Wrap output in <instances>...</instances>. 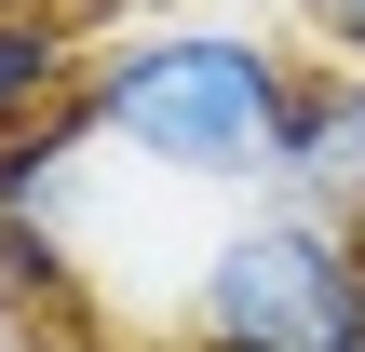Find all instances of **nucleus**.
<instances>
[{
	"label": "nucleus",
	"mask_w": 365,
	"mask_h": 352,
	"mask_svg": "<svg viewBox=\"0 0 365 352\" xmlns=\"http://www.w3.org/2000/svg\"><path fill=\"white\" fill-rule=\"evenodd\" d=\"M298 41L271 27H230V14H135V27H95V68H81V122L108 163L163 176V190H271V149H284V109H298Z\"/></svg>",
	"instance_id": "nucleus-1"
},
{
	"label": "nucleus",
	"mask_w": 365,
	"mask_h": 352,
	"mask_svg": "<svg viewBox=\"0 0 365 352\" xmlns=\"http://www.w3.org/2000/svg\"><path fill=\"white\" fill-rule=\"evenodd\" d=\"M176 352H365V231L244 190L176 285Z\"/></svg>",
	"instance_id": "nucleus-2"
},
{
	"label": "nucleus",
	"mask_w": 365,
	"mask_h": 352,
	"mask_svg": "<svg viewBox=\"0 0 365 352\" xmlns=\"http://www.w3.org/2000/svg\"><path fill=\"white\" fill-rule=\"evenodd\" d=\"M271 190L312 203V217H352V231H365V54H312V68H298V109H284Z\"/></svg>",
	"instance_id": "nucleus-3"
},
{
	"label": "nucleus",
	"mask_w": 365,
	"mask_h": 352,
	"mask_svg": "<svg viewBox=\"0 0 365 352\" xmlns=\"http://www.w3.org/2000/svg\"><path fill=\"white\" fill-rule=\"evenodd\" d=\"M81 68H95V14H81V0L0 14V136H14V122H54V109H81Z\"/></svg>",
	"instance_id": "nucleus-4"
},
{
	"label": "nucleus",
	"mask_w": 365,
	"mask_h": 352,
	"mask_svg": "<svg viewBox=\"0 0 365 352\" xmlns=\"http://www.w3.org/2000/svg\"><path fill=\"white\" fill-rule=\"evenodd\" d=\"M0 326H81V244H54V231H14L0 217Z\"/></svg>",
	"instance_id": "nucleus-5"
},
{
	"label": "nucleus",
	"mask_w": 365,
	"mask_h": 352,
	"mask_svg": "<svg viewBox=\"0 0 365 352\" xmlns=\"http://www.w3.org/2000/svg\"><path fill=\"white\" fill-rule=\"evenodd\" d=\"M312 54H365V0H284Z\"/></svg>",
	"instance_id": "nucleus-6"
},
{
	"label": "nucleus",
	"mask_w": 365,
	"mask_h": 352,
	"mask_svg": "<svg viewBox=\"0 0 365 352\" xmlns=\"http://www.w3.org/2000/svg\"><path fill=\"white\" fill-rule=\"evenodd\" d=\"M95 27H135V14H190V0H81Z\"/></svg>",
	"instance_id": "nucleus-7"
},
{
	"label": "nucleus",
	"mask_w": 365,
	"mask_h": 352,
	"mask_svg": "<svg viewBox=\"0 0 365 352\" xmlns=\"http://www.w3.org/2000/svg\"><path fill=\"white\" fill-rule=\"evenodd\" d=\"M0 352H54V339H14V326H0Z\"/></svg>",
	"instance_id": "nucleus-8"
},
{
	"label": "nucleus",
	"mask_w": 365,
	"mask_h": 352,
	"mask_svg": "<svg viewBox=\"0 0 365 352\" xmlns=\"http://www.w3.org/2000/svg\"><path fill=\"white\" fill-rule=\"evenodd\" d=\"M0 14H41V0H0Z\"/></svg>",
	"instance_id": "nucleus-9"
}]
</instances>
